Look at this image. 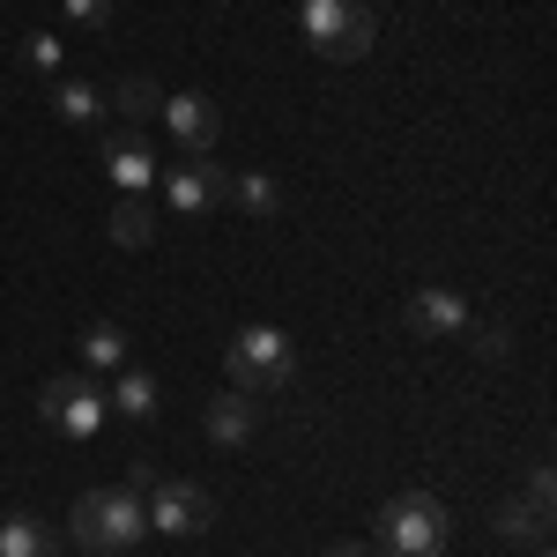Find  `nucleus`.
I'll list each match as a JSON object with an SVG mask.
<instances>
[{"mask_svg":"<svg viewBox=\"0 0 557 557\" xmlns=\"http://www.w3.org/2000/svg\"><path fill=\"white\" fill-rule=\"evenodd\" d=\"M535 557H550V550H535Z\"/></svg>","mask_w":557,"mask_h":557,"instance_id":"nucleus-24","label":"nucleus"},{"mask_svg":"<svg viewBox=\"0 0 557 557\" xmlns=\"http://www.w3.org/2000/svg\"><path fill=\"white\" fill-rule=\"evenodd\" d=\"M401 327H409L417 343H454V335L469 327V298L446 290V283H424V290H409V305H401Z\"/></svg>","mask_w":557,"mask_h":557,"instance_id":"nucleus-8","label":"nucleus"},{"mask_svg":"<svg viewBox=\"0 0 557 557\" xmlns=\"http://www.w3.org/2000/svg\"><path fill=\"white\" fill-rule=\"evenodd\" d=\"M0 557H60V543H52L30 513H8L0 520Z\"/></svg>","mask_w":557,"mask_h":557,"instance_id":"nucleus-16","label":"nucleus"},{"mask_svg":"<svg viewBox=\"0 0 557 557\" xmlns=\"http://www.w3.org/2000/svg\"><path fill=\"white\" fill-rule=\"evenodd\" d=\"M23 67H30V75H60V38L30 30V38H23Z\"/></svg>","mask_w":557,"mask_h":557,"instance_id":"nucleus-21","label":"nucleus"},{"mask_svg":"<svg viewBox=\"0 0 557 557\" xmlns=\"http://www.w3.org/2000/svg\"><path fill=\"white\" fill-rule=\"evenodd\" d=\"M52 112H60L67 127H97V120H104V97H97V83H60L52 89Z\"/></svg>","mask_w":557,"mask_h":557,"instance_id":"nucleus-18","label":"nucleus"},{"mask_svg":"<svg viewBox=\"0 0 557 557\" xmlns=\"http://www.w3.org/2000/svg\"><path fill=\"white\" fill-rule=\"evenodd\" d=\"M223 372H231L238 394H283L298 380V343L283 327H238L231 349H223Z\"/></svg>","mask_w":557,"mask_h":557,"instance_id":"nucleus-2","label":"nucleus"},{"mask_svg":"<svg viewBox=\"0 0 557 557\" xmlns=\"http://www.w3.org/2000/svg\"><path fill=\"white\" fill-rule=\"evenodd\" d=\"M446 535H454V520H446V506L431 491L386 498V513H380V550L386 557H446Z\"/></svg>","mask_w":557,"mask_h":557,"instance_id":"nucleus-3","label":"nucleus"},{"mask_svg":"<svg viewBox=\"0 0 557 557\" xmlns=\"http://www.w3.org/2000/svg\"><path fill=\"white\" fill-rule=\"evenodd\" d=\"M550 513H557V475L535 461V469H528V498H506V506H498V535L543 550V543H550Z\"/></svg>","mask_w":557,"mask_h":557,"instance_id":"nucleus-7","label":"nucleus"},{"mask_svg":"<svg viewBox=\"0 0 557 557\" xmlns=\"http://www.w3.org/2000/svg\"><path fill=\"white\" fill-rule=\"evenodd\" d=\"M201 424H209L215 446H246V438L260 431V401H253V394H238V386H223V394L209 401V417H201Z\"/></svg>","mask_w":557,"mask_h":557,"instance_id":"nucleus-11","label":"nucleus"},{"mask_svg":"<svg viewBox=\"0 0 557 557\" xmlns=\"http://www.w3.org/2000/svg\"><path fill=\"white\" fill-rule=\"evenodd\" d=\"M67 528H75V543H83V550L127 557L134 543L149 535V506H141V491H134V483H104V491H83V498H75Z\"/></svg>","mask_w":557,"mask_h":557,"instance_id":"nucleus-1","label":"nucleus"},{"mask_svg":"<svg viewBox=\"0 0 557 557\" xmlns=\"http://www.w3.org/2000/svg\"><path fill=\"white\" fill-rule=\"evenodd\" d=\"M67 15H75L83 30H104V23H112V0H67Z\"/></svg>","mask_w":557,"mask_h":557,"instance_id":"nucleus-22","label":"nucleus"},{"mask_svg":"<svg viewBox=\"0 0 557 557\" xmlns=\"http://www.w3.org/2000/svg\"><path fill=\"white\" fill-rule=\"evenodd\" d=\"M38 417L60 431V438H97V424L112 417V401H104L97 372H60V380L38 386Z\"/></svg>","mask_w":557,"mask_h":557,"instance_id":"nucleus-5","label":"nucleus"},{"mask_svg":"<svg viewBox=\"0 0 557 557\" xmlns=\"http://www.w3.org/2000/svg\"><path fill=\"white\" fill-rule=\"evenodd\" d=\"M120 112H127V120H149V112H164V89L149 83V75H127V83H120Z\"/></svg>","mask_w":557,"mask_h":557,"instance_id":"nucleus-19","label":"nucleus"},{"mask_svg":"<svg viewBox=\"0 0 557 557\" xmlns=\"http://www.w3.org/2000/svg\"><path fill=\"white\" fill-rule=\"evenodd\" d=\"M461 335H469V343H475V357H483V364H498V357H506V349H513V335H506V327H498V320H469V327H461Z\"/></svg>","mask_w":557,"mask_h":557,"instance_id":"nucleus-20","label":"nucleus"},{"mask_svg":"<svg viewBox=\"0 0 557 557\" xmlns=\"http://www.w3.org/2000/svg\"><path fill=\"white\" fill-rule=\"evenodd\" d=\"M83 364L89 372H120L127 364V327H112V320H97V327H83Z\"/></svg>","mask_w":557,"mask_h":557,"instance_id":"nucleus-14","label":"nucleus"},{"mask_svg":"<svg viewBox=\"0 0 557 557\" xmlns=\"http://www.w3.org/2000/svg\"><path fill=\"white\" fill-rule=\"evenodd\" d=\"M104 172L120 178L127 194H157V157H149L134 134H112V141H104Z\"/></svg>","mask_w":557,"mask_h":557,"instance_id":"nucleus-12","label":"nucleus"},{"mask_svg":"<svg viewBox=\"0 0 557 557\" xmlns=\"http://www.w3.org/2000/svg\"><path fill=\"white\" fill-rule=\"evenodd\" d=\"M104 401H112L120 417H134V424H149V417H157V380H149L141 364H120V386H112Z\"/></svg>","mask_w":557,"mask_h":557,"instance_id":"nucleus-13","label":"nucleus"},{"mask_svg":"<svg viewBox=\"0 0 557 557\" xmlns=\"http://www.w3.org/2000/svg\"><path fill=\"white\" fill-rule=\"evenodd\" d=\"M141 506H149V528H157V535H178V543L215 528V498L201 483H149Z\"/></svg>","mask_w":557,"mask_h":557,"instance_id":"nucleus-6","label":"nucleus"},{"mask_svg":"<svg viewBox=\"0 0 557 557\" xmlns=\"http://www.w3.org/2000/svg\"><path fill=\"white\" fill-rule=\"evenodd\" d=\"M112 238H120V246H149V238H157V201H149V194H127V201L112 209Z\"/></svg>","mask_w":557,"mask_h":557,"instance_id":"nucleus-17","label":"nucleus"},{"mask_svg":"<svg viewBox=\"0 0 557 557\" xmlns=\"http://www.w3.org/2000/svg\"><path fill=\"white\" fill-rule=\"evenodd\" d=\"M215 194H223V164H215V157H186V164L164 172V201H172V215H201Z\"/></svg>","mask_w":557,"mask_h":557,"instance_id":"nucleus-10","label":"nucleus"},{"mask_svg":"<svg viewBox=\"0 0 557 557\" xmlns=\"http://www.w3.org/2000/svg\"><path fill=\"white\" fill-rule=\"evenodd\" d=\"M164 127H172L178 157H215V134H223V112H215V97H201V89H186V97H164Z\"/></svg>","mask_w":557,"mask_h":557,"instance_id":"nucleus-9","label":"nucleus"},{"mask_svg":"<svg viewBox=\"0 0 557 557\" xmlns=\"http://www.w3.org/2000/svg\"><path fill=\"white\" fill-rule=\"evenodd\" d=\"M298 23H305V45H312L320 60H364L372 38H380V23H372L364 0H305Z\"/></svg>","mask_w":557,"mask_h":557,"instance_id":"nucleus-4","label":"nucleus"},{"mask_svg":"<svg viewBox=\"0 0 557 557\" xmlns=\"http://www.w3.org/2000/svg\"><path fill=\"white\" fill-rule=\"evenodd\" d=\"M327 557H372V550H357V543H335V550H327Z\"/></svg>","mask_w":557,"mask_h":557,"instance_id":"nucleus-23","label":"nucleus"},{"mask_svg":"<svg viewBox=\"0 0 557 557\" xmlns=\"http://www.w3.org/2000/svg\"><path fill=\"white\" fill-rule=\"evenodd\" d=\"M223 194H231L246 215H275V209H283V186L260 178V172H223Z\"/></svg>","mask_w":557,"mask_h":557,"instance_id":"nucleus-15","label":"nucleus"}]
</instances>
